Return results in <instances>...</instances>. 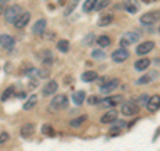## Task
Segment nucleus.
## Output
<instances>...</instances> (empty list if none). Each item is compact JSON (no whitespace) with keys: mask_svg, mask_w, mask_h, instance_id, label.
<instances>
[{"mask_svg":"<svg viewBox=\"0 0 160 151\" xmlns=\"http://www.w3.org/2000/svg\"><path fill=\"white\" fill-rule=\"evenodd\" d=\"M68 107V99L66 95H58V96H55L51 103H49V110H51L52 112H58L60 110H64Z\"/></svg>","mask_w":160,"mask_h":151,"instance_id":"obj_1","label":"nucleus"},{"mask_svg":"<svg viewBox=\"0 0 160 151\" xmlns=\"http://www.w3.org/2000/svg\"><path fill=\"white\" fill-rule=\"evenodd\" d=\"M22 13H23L22 7L15 4V6L8 7L6 11H4V18H6L7 23H15L20 18V15H22Z\"/></svg>","mask_w":160,"mask_h":151,"instance_id":"obj_2","label":"nucleus"},{"mask_svg":"<svg viewBox=\"0 0 160 151\" xmlns=\"http://www.w3.org/2000/svg\"><path fill=\"white\" fill-rule=\"evenodd\" d=\"M123 102H124V98L122 95H115V96H109V98L100 100V106L103 108H113L115 106L122 104Z\"/></svg>","mask_w":160,"mask_h":151,"instance_id":"obj_3","label":"nucleus"},{"mask_svg":"<svg viewBox=\"0 0 160 151\" xmlns=\"http://www.w3.org/2000/svg\"><path fill=\"white\" fill-rule=\"evenodd\" d=\"M159 11H151L144 13L142 18H140V22H142L143 26H152V24H156L159 22Z\"/></svg>","mask_w":160,"mask_h":151,"instance_id":"obj_4","label":"nucleus"},{"mask_svg":"<svg viewBox=\"0 0 160 151\" xmlns=\"http://www.w3.org/2000/svg\"><path fill=\"white\" fill-rule=\"evenodd\" d=\"M139 39H140V35L138 32H126L122 36V39H120V46H122V48L131 46V44L136 43Z\"/></svg>","mask_w":160,"mask_h":151,"instance_id":"obj_5","label":"nucleus"},{"mask_svg":"<svg viewBox=\"0 0 160 151\" xmlns=\"http://www.w3.org/2000/svg\"><path fill=\"white\" fill-rule=\"evenodd\" d=\"M119 84H120V80L119 79H111V80H108V82H106L104 84L100 86V92L102 94H109V92H112L113 90H116L119 87Z\"/></svg>","mask_w":160,"mask_h":151,"instance_id":"obj_6","label":"nucleus"},{"mask_svg":"<svg viewBox=\"0 0 160 151\" xmlns=\"http://www.w3.org/2000/svg\"><path fill=\"white\" fill-rule=\"evenodd\" d=\"M122 112H123V115H127V117L136 115L139 112V106H136L133 102L122 103Z\"/></svg>","mask_w":160,"mask_h":151,"instance_id":"obj_7","label":"nucleus"},{"mask_svg":"<svg viewBox=\"0 0 160 151\" xmlns=\"http://www.w3.org/2000/svg\"><path fill=\"white\" fill-rule=\"evenodd\" d=\"M129 56V52L127 51L126 48H119V49H115V51L112 52L111 55V58L113 62H116V63H123V62H126V60L128 59Z\"/></svg>","mask_w":160,"mask_h":151,"instance_id":"obj_8","label":"nucleus"},{"mask_svg":"<svg viewBox=\"0 0 160 151\" xmlns=\"http://www.w3.org/2000/svg\"><path fill=\"white\" fill-rule=\"evenodd\" d=\"M155 48V43L153 42H144L142 44H138L136 47V54L143 56V55H147L148 52H151Z\"/></svg>","mask_w":160,"mask_h":151,"instance_id":"obj_9","label":"nucleus"},{"mask_svg":"<svg viewBox=\"0 0 160 151\" xmlns=\"http://www.w3.org/2000/svg\"><path fill=\"white\" fill-rule=\"evenodd\" d=\"M116 120H118V111L115 108H111L103 115L102 119H100V122H102L103 124H108V123L116 122Z\"/></svg>","mask_w":160,"mask_h":151,"instance_id":"obj_10","label":"nucleus"},{"mask_svg":"<svg viewBox=\"0 0 160 151\" xmlns=\"http://www.w3.org/2000/svg\"><path fill=\"white\" fill-rule=\"evenodd\" d=\"M0 46L6 49H11L15 46V39L11 36V35L2 34L0 35Z\"/></svg>","mask_w":160,"mask_h":151,"instance_id":"obj_11","label":"nucleus"},{"mask_svg":"<svg viewBox=\"0 0 160 151\" xmlns=\"http://www.w3.org/2000/svg\"><path fill=\"white\" fill-rule=\"evenodd\" d=\"M123 7L129 13H136L140 9V4H139L138 0H124Z\"/></svg>","mask_w":160,"mask_h":151,"instance_id":"obj_12","label":"nucleus"},{"mask_svg":"<svg viewBox=\"0 0 160 151\" xmlns=\"http://www.w3.org/2000/svg\"><path fill=\"white\" fill-rule=\"evenodd\" d=\"M29 19H31V13H29V12H23L22 15H20V18L16 20V22H15V27H16L18 29L24 28L28 24Z\"/></svg>","mask_w":160,"mask_h":151,"instance_id":"obj_13","label":"nucleus"},{"mask_svg":"<svg viewBox=\"0 0 160 151\" xmlns=\"http://www.w3.org/2000/svg\"><path fill=\"white\" fill-rule=\"evenodd\" d=\"M159 103H160V98H159V95H153V96H151L148 99V102H147V108H148V111L149 112H156L158 110H159Z\"/></svg>","mask_w":160,"mask_h":151,"instance_id":"obj_14","label":"nucleus"},{"mask_svg":"<svg viewBox=\"0 0 160 151\" xmlns=\"http://www.w3.org/2000/svg\"><path fill=\"white\" fill-rule=\"evenodd\" d=\"M158 75H159V72L158 71H151V72H148V74H146L144 76H142L140 79H138V84H147V83H151V82H153L155 79H158Z\"/></svg>","mask_w":160,"mask_h":151,"instance_id":"obj_15","label":"nucleus"},{"mask_svg":"<svg viewBox=\"0 0 160 151\" xmlns=\"http://www.w3.org/2000/svg\"><path fill=\"white\" fill-rule=\"evenodd\" d=\"M46 27H47L46 19H40V20H38V22L33 24L32 32H33L35 35H42V34L44 32V29H46Z\"/></svg>","mask_w":160,"mask_h":151,"instance_id":"obj_16","label":"nucleus"},{"mask_svg":"<svg viewBox=\"0 0 160 151\" xmlns=\"http://www.w3.org/2000/svg\"><path fill=\"white\" fill-rule=\"evenodd\" d=\"M58 82L56 80H49V82L43 87V94L44 95H52L53 92H56L58 90Z\"/></svg>","mask_w":160,"mask_h":151,"instance_id":"obj_17","label":"nucleus"},{"mask_svg":"<svg viewBox=\"0 0 160 151\" xmlns=\"http://www.w3.org/2000/svg\"><path fill=\"white\" fill-rule=\"evenodd\" d=\"M72 100L73 103L76 106H82L83 102L86 100V92L83 91V90H79V91H75L72 94Z\"/></svg>","mask_w":160,"mask_h":151,"instance_id":"obj_18","label":"nucleus"},{"mask_svg":"<svg viewBox=\"0 0 160 151\" xmlns=\"http://www.w3.org/2000/svg\"><path fill=\"white\" fill-rule=\"evenodd\" d=\"M33 133H35V126L32 123L24 124L23 127H22V130H20V134H22L23 138H29Z\"/></svg>","mask_w":160,"mask_h":151,"instance_id":"obj_19","label":"nucleus"},{"mask_svg":"<svg viewBox=\"0 0 160 151\" xmlns=\"http://www.w3.org/2000/svg\"><path fill=\"white\" fill-rule=\"evenodd\" d=\"M149 59L148 58H142L139 59L136 63H135V68L138 70V71H144V70H147L148 66H149Z\"/></svg>","mask_w":160,"mask_h":151,"instance_id":"obj_20","label":"nucleus"},{"mask_svg":"<svg viewBox=\"0 0 160 151\" xmlns=\"http://www.w3.org/2000/svg\"><path fill=\"white\" fill-rule=\"evenodd\" d=\"M36 104H38V95H35V94H33V95H31V96H29V98L27 99V102L24 103L23 108L27 111V110H31V108H33Z\"/></svg>","mask_w":160,"mask_h":151,"instance_id":"obj_21","label":"nucleus"},{"mask_svg":"<svg viewBox=\"0 0 160 151\" xmlns=\"http://www.w3.org/2000/svg\"><path fill=\"white\" fill-rule=\"evenodd\" d=\"M98 79V74L95 72V71H86L83 75H82V80L83 82H93V80H96Z\"/></svg>","mask_w":160,"mask_h":151,"instance_id":"obj_22","label":"nucleus"},{"mask_svg":"<svg viewBox=\"0 0 160 151\" xmlns=\"http://www.w3.org/2000/svg\"><path fill=\"white\" fill-rule=\"evenodd\" d=\"M112 20H113V16H112V15H104V16H102V18L98 20V26H100V27H106V26H108V24H111V23H112Z\"/></svg>","mask_w":160,"mask_h":151,"instance_id":"obj_23","label":"nucleus"},{"mask_svg":"<svg viewBox=\"0 0 160 151\" xmlns=\"http://www.w3.org/2000/svg\"><path fill=\"white\" fill-rule=\"evenodd\" d=\"M49 74H51V68H49V66H47V64H43V66L38 70V75H39V76L42 78V79L48 78Z\"/></svg>","mask_w":160,"mask_h":151,"instance_id":"obj_24","label":"nucleus"},{"mask_svg":"<svg viewBox=\"0 0 160 151\" xmlns=\"http://www.w3.org/2000/svg\"><path fill=\"white\" fill-rule=\"evenodd\" d=\"M87 115H82V117H78V118H75V119H72L71 122H69V126L71 127H79L80 124H83L84 122L87 120Z\"/></svg>","mask_w":160,"mask_h":151,"instance_id":"obj_25","label":"nucleus"},{"mask_svg":"<svg viewBox=\"0 0 160 151\" xmlns=\"http://www.w3.org/2000/svg\"><path fill=\"white\" fill-rule=\"evenodd\" d=\"M58 49L60 52H68V49H69V42L66 39H62V40H59L58 42Z\"/></svg>","mask_w":160,"mask_h":151,"instance_id":"obj_26","label":"nucleus"},{"mask_svg":"<svg viewBox=\"0 0 160 151\" xmlns=\"http://www.w3.org/2000/svg\"><path fill=\"white\" fill-rule=\"evenodd\" d=\"M78 2L79 0H69V3L67 4V7H66V11H64V15H66V16H68V15H71L73 12V9L76 8V6H78Z\"/></svg>","mask_w":160,"mask_h":151,"instance_id":"obj_27","label":"nucleus"},{"mask_svg":"<svg viewBox=\"0 0 160 151\" xmlns=\"http://www.w3.org/2000/svg\"><path fill=\"white\" fill-rule=\"evenodd\" d=\"M96 3H98V0H86V2H84V6H83V11L91 12L95 8V6H96Z\"/></svg>","mask_w":160,"mask_h":151,"instance_id":"obj_28","label":"nucleus"},{"mask_svg":"<svg viewBox=\"0 0 160 151\" xmlns=\"http://www.w3.org/2000/svg\"><path fill=\"white\" fill-rule=\"evenodd\" d=\"M98 44L100 47L106 48V47H108L109 44H111V39H109L108 36H106V35H102V36L98 38Z\"/></svg>","mask_w":160,"mask_h":151,"instance_id":"obj_29","label":"nucleus"},{"mask_svg":"<svg viewBox=\"0 0 160 151\" xmlns=\"http://www.w3.org/2000/svg\"><path fill=\"white\" fill-rule=\"evenodd\" d=\"M13 94H15V87H13V86H9V87L6 90V91L3 92V95H2V100H3V102H6V100H8Z\"/></svg>","mask_w":160,"mask_h":151,"instance_id":"obj_30","label":"nucleus"},{"mask_svg":"<svg viewBox=\"0 0 160 151\" xmlns=\"http://www.w3.org/2000/svg\"><path fill=\"white\" fill-rule=\"evenodd\" d=\"M42 133L44 135H48V137H53L55 135V130L51 124H43L42 126Z\"/></svg>","mask_w":160,"mask_h":151,"instance_id":"obj_31","label":"nucleus"},{"mask_svg":"<svg viewBox=\"0 0 160 151\" xmlns=\"http://www.w3.org/2000/svg\"><path fill=\"white\" fill-rule=\"evenodd\" d=\"M109 4H111V2H109V0H102V2H98V3H96V6H95L93 9H96V11H102V9L107 8Z\"/></svg>","mask_w":160,"mask_h":151,"instance_id":"obj_32","label":"nucleus"},{"mask_svg":"<svg viewBox=\"0 0 160 151\" xmlns=\"http://www.w3.org/2000/svg\"><path fill=\"white\" fill-rule=\"evenodd\" d=\"M52 63V52L51 51H44V56H43V64L51 66Z\"/></svg>","mask_w":160,"mask_h":151,"instance_id":"obj_33","label":"nucleus"},{"mask_svg":"<svg viewBox=\"0 0 160 151\" xmlns=\"http://www.w3.org/2000/svg\"><path fill=\"white\" fill-rule=\"evenodd\" d=\"M92 58L93 59H99V60L106 59V52L102 51V49H93L92 51Z\"/></svg>","mask_w":160,"mask_h":151,"instance_id":"obj_34","label":"nucleus"},{"mask_svg":"<svg viewBox=\"0 0 160 151\" xmlns=\"http://www.w3.org/2000/svg\"><path fill=\"white\" fill-rule=\"evenodd\" d=\"M148 99H149V96L147 94H143V95H140V96L138 98V100H136V106H144V104H147V102H148Z\"/></svg>","mask_w":160,"mask_h":151,"instance_id":"obj_35","label":"nucleus"},{"mask_svg":"<svg viewBox=\"0 0 160 151\" xmlns=\"http://www.w3.org/2000/svg\"><path fill=\"white\" fill-rule=\"evenodd\" d=\"M93 40H95V35L93 34H88L87 36L83 39V44L84 46H91V44L93 43Z\"/></svg>","mask_w":160,"mask_h":151,"instance_id":"obj_36","label":"nucleus"},{"mask_svg":"<svg viewBox=\"0 0 160 151\" xmlns=\"http://www.w3.org/2000/svg\"><path fill=\"white\" fill-rule=\"evenodd\" d=\"M87 102H88V104H89V106L98 104V103H100V98H99V96H96V95H92V96H89V98L87 99Z\"/></svg>","mask_w":160,"mask_h":151,"instance_id":"obj_37","label":"nucleus"},{"mask_svg":"<svg viewBox=\"0 0 160 151\" xmlns=\"http://www.w3.org/2000/svg\"><path fill=\"white\" fill-rule=\"evenodd\" d=\"M9 140V135L6 133V131H3V133H0V144H3V143H6Z\"/></svg>","mask_w":160,"mask_h":151,"instance_id":"obj_38","label":"nucleus"},{"mask_svg":"<svg viewBox=\"0 0 160 151\" xmlns=\"http://www.w3.org/2000/svg\"><path fill=\"white\" fill-rule=\"evenodd\" d=\"M4 12V8H3V6H2V4H0V15H2Z\"/></svg>","mask_w":160,"mask_h":151,"instance_id":"obj_39","label":"nucleus"},{"mask_svg":"<svg viewBox=\"0 0 160 151\" xmlns=\"http://www.w3.org/2000/svg\"><path fill=\"white\" fill-rule=\"evenodd\" d=\"M143 2H146L147 4H149V3H152V2H155V0H143Z\"/></svg>","mask_w":160,"mask_h":151,"instance_id":"obj_40","label":"nucleus"},{"mask_svg":"<svg viewBox=\"0 0 160 151\" xmlns=\"http://www.w3.org/2000/svg\"><path fill=\"white\" fill-rule=\"evenodd\" d=\"M6 2H9V0H0V3H6Z\"/></svg>","mask_w":160,"mask_h":151,"instance_id":"obj_41","label":"nucleus"},{"mask_svg":"<svg viewBox=\"0 0 160 151\" xmlns=\"http://www.w3.org/2000/svg\"><path fill=\"white\" fill-rule=\"evenodd\" d=\"M60 4H64V0H60Z\"/></svg>","mask_w":160,"mask_h":151,"instance_id":"obj_42","label":"nucleus"}]
</instances>
